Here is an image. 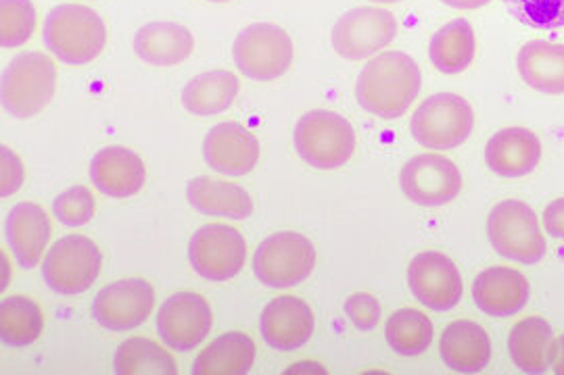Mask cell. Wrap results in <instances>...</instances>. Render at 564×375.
<instances>
[{
	"label": "cell",
	"mask_w": 564,
	"mask_h": 375,
	"mask_svg": "<svg viewBox=\"0 0 564 375\" xmlns=\"http://www.w3.org/2000/svg\"><path fill=\"white\" fill-rule=\"evenodd\" d=\"M421 92V67L405 53H381L364 65L356 97L364 111L381 119L402 118Z\"/></svg>",
	"instance_id": "6da1fadb"
},
{
	"label": "cell",
	"mask_w": 564,
	"mask_h": 375,
	"mask_svg": "<svg viewBox=\"0 0 564 375\" xmlns=\"http://www.w3.org/2000/svg\"><path fill=\"white\" fill-rule=\"evenodd\" d=\"M107 30L97 11L82 4L55 7L44 21L46 48L67 65H86L105 48Z\"/></svg>",
	"instance_id": "7a4b0ae2"
},
{
	"label": "cell",
	"mask_w": 564,
	"mask_h": 375,
	"mask_svg": "<svg viewBox=\"0 0 564 375\" xmlns=\"http://www.w3.org/2000/svg\"><path fill=\"white\" fill-rule=\"evenodd\" d=\"M57 67L42 53H21L2 71L0 99L15 119L36 118L53 100Z\"/></svg>",
	"instance_id": "3957f363"
},
{
	"label": "cell",
	"mask_w": 564,
	"mask_h": 375,
	"mask_svg": "<svg viewBox=\"0 0 564 375\" xmlns=\"http://www.w3.org/2000/svg\"><path fill=\"white\" fill-rule=\"evenodd\" d=\"M295 148L300 157L316 169L343 167L356 151L354 125L333 111H310L295 128Z\"/></svg>",
	"instance_id": "277c9868"
},
{
	"label": "cell",
	"mask_w": 564,
	"mask_h": 375,
	"mask_svg": "<svg viewBox=\"0 0 564 375\" xmlns=\"http://www.w3.org/2000/svg\"><path fill=\"white\" fill-rule=\"evenodd\" d=\"M487 234L502 257L533 265L545 257V238L535 211L523 200L498 202L487 218Z\"/></svg>",
	"instance_id": "5b68a950"
},
{
	"label": "cell",
	"mask_w": 564,
	"mask_h": 375,
	"mask_svg": "<svg viewBox=\"0 0 564 375\" xmlns=\"http://www.w3.org/2000/svg\"><path fill=\"white\" fill-rule=\"evenodd\" d=\"M475 113L458 95H433L414 111L412 136L431 151H449L473 134Z\"/></svg>",
	"instance_id": "8992f818"
},
{
	"label": "cell",
	"mask_w": 564,
	"mask_h": 375,
	"mask_svg": "<svg viewBox=\"0 0 564 375\" xmlns=\"http://www.w3.org/2000/svg\"><path fill=\"white\" fill-rule=\"evenodd\" d=\"M232 57L242 76L272 81L293 63V40L276 23H253L235 40Z\"/></svg>",
	"instance_id": "52a82bcc"
},
{
	"label": "cell",
	"mask_w": 564,
	"mask_h": 375,
	"mask_svg": "<svg viewBox=\"0 0 564 375\" xmlns=\"http://www.w3.org/2000/svg\"><path fill=\"white\" fill-rule=\"evenodd\" d=\"M101 251L90 238L65 236L57 240L46 253L42 277L51 290L59 295L86 293L101 274Z\"/></svg>",
	"instance_id": "ba28073f"
},
{
	"label": "cell",
	"mask_w": 564,
	"mask_h": 375,
	"mask_svg": "<svg viewBox=\"0 0 564 375\" xmlns=\"http://www.w3.org/2000/svg\"><path fill=\"white\" fill-rule=\"evenodd\" d=\"M316 267L314 244L297 232L265 238L256 251L253 272L270 288H293L312 276Z\"/></svg>",
	"instance_id": "9c48e42d"
},
{
	"label": "cell",
	"mask_w": 564,
	"mask_h": 375,
	"mask_svg": "<svg viewBox=\"0 0 564 375\" xmlns=\"http://www.w3.org/2000/svg\"><path fill=\"white\" fill-rule=\"evenodd\" d=\"M398 20L381 7H356L347 11L333 27V48L343 59L362 60L398 36Z\"/></svg>",
	"instance_id": "30bf717a"
},
{
	"label": "cell",
	"mask_w": 564,
	"mask_h": 375,
	"mask_svg": "<svg viewBox=\"0 0 564 375\" xmlns=\"http://www.w3.org/2000/svg\"><path fill=\"white\" fill-rule=\"evenodd\" d=\"M193 269L209 282L239 276L247 258V242L239 230L226 223H209L188 244Z\"/></svg>",
	"instance_id": "8fae6325"
},
{
	"label": "cell",
	"mask_w": 564,
	"mask_h": 375,
	"mask_svg": "<svg viewBox=\"0 0 564 375\" xmlns=\"http://www.w3.org/2000/svg\"><path fill=\"white\" fill-rule=\"evenodd\" d=\"M400 184L403 195L414 205L444 207L460 195L463 176L454 161L437 153H424L403 165Z\"/></svg>",
	"instance_id": "7c38bea8"
},
{
	"label": "cell",
	"mask_w": 564,
	"mask_h": 375,
	"mask_svg": "<svg viewBox=\"0 0 564 375\" xmlns=\"http://www.w3.org/2000/svg\"><path fill=\"white\" fill-rule=\"evenodd\" d=\"M153 307V286L141 277H130L102 288L93 302V317L105 330L130 332L147 321Z\"/></svg>",
	"instance_id": "4fadbf2b"
},
{
	"label": "cell",
	"mask_w": 564,
	"mask_h": 375,
	"mask_svg": "<svg viewBox=\"0 0 564 375\" xmlns=\"http://www.w3.org/2000/svg\"><path fill=\"white\" fill-rule=\"evenodd\" d=\"M408 284L414 298L433 311H449L463 298V277L458 267L437 251H424L412 258Z\"/></svg>",
	"instance_id": "5bb4252c"
},
{
	"label": "cell",
	"mask_w": 564,
	"mask_h": 375,
	"mask_svg": "<svg viewBox=\"0 0 564 375\" xmlns=\"http://www.w3.org/2000/svg\"><path fill=\"white\" fill-rule=\"evenodd\" d=\"M212 309L195 293H178L167 298L158 316V330L163 342L178 353L197 349L212 332Z\"/></svg>",
	"instance_id": "9a60e30c"
},
{
	"label": "cell",
	"mask_w": 564,
	"mask_h": 375,
	"mask_svg": "<svg viewBox=\"0 0 564 375\" xmlns=\"http://www.w3.org/2000/svg\"><path fill=\"white\" fill-rule=\"evenodd\" d=\"M207 165L224 176H247L260 161V142L237 121H224L203 142Z\"/></svg>",
	"instance_id": "2e32d148"
},
{
	"label": "cell",
	"mask_w": 564,
	"mask_h": 375,
	"mask_svg": "<svg viewBox=\"0 0 564 375\" xmlns=\"http://www.w3.org/2000/svg\"><path fill=\"white\" fill-rule=\"evenodd\" d=\"M314 313L297 297L274 298L262 313V337L276 351H297L314 334Z\"/></svg>",
	"instance_id": "e0dca14e"
},
{
	"label": "cell",
	"mask_w": 564,
	"mask_h": 375,
	"mask_svg": "<svg viewBox=\"0 0 564 375\" xmlns=\"http://www.w3.org/2000/svg\"><path fill=\"white\" fill-rule=\"evenodd\" d=\"M90 178L102 195L130 198L141 192L147 181V167L134 151L107 146L90 161Z\"/></svg>",
	"instance_id": "ac0fdd59"
},
{
	"label": "cell",
	"mask_w": 564,
	"mask_h": 375,
	"mask_svg": "<svg viewBox=\"0 0 564 375\" xmlns=\"http://www.w3.org/2000/svg\"><path fill=\"white\" fill-rule=\"evenodd\" d=\"M542 157L540 139L527 128H506L487 142L485 161L502 178H523Z\"/></svg>",
	"instance_id": "d6986e66"
},
{
	"label": "cell",
	"mask_w": 564,
	"mask_h": 375,
	"mask_svg": "<svg viewBox=\"0 0 564 375\" xmlns=\"http://www.w3.org/2000/svg\"><path fill=\"white\" fill-rule=\"evenodd\" d=\"M531 295L527 277L512 267H489L475 277L473 298L491 317H512L527 305Z\"/></svg>",
	"instance_id": "ffe728a7"
},
{
	"label": "cell",
	"mask_w": 564,
	"mask_h": 375,
	"mask_svg": "<svg viewBox=\"0 0 564 375\" xmlns=\"http://www.w3.org/2000/svg\"><path fill=\"white\" fill-rule=\"evenodd\" d=\"M508 351L512 363L524 374H544L554 365L558 340L545 319L524 317L510 330Z\"/></svg>",
	"instance_id": "44dd1931"
},
{
	"label": "cell",
	"mask_w": 564,
	"mask_h": 375,
	"mask_svg": "<svg viewBox=\"0 0 564 375\" xmlns=\"http://www.w3.org/2000/svg\"><path fill=\"white\" fill-rule=\"evenodd\" d=\"M7 240L23 269H32L41 263L51 240V221L44 209L34 202H20L7 218Z\"/></svg>",
	"instance_id": "7402d4cb"
},
{
	"label": "cell",
	"mask_w": 564,
	"mask_h": 375,
	"mask_svg": "<svg viewBox=\"0 0 564 375\" xmlns=\"http://www.w3.org/2000/svg\"><path fill=\"white\" fill-rule=\"evenodd\" d=\"M440 351L452 372L479 374L489 365L491 342L479 323L460 319L445 328Z\"/></svg>",
	"instance_id": "603a6c76"
},
{
	"label": "cell",
	"mask_w": 564,
	"mask_h": 375,
	"mask_svg": "<svg viewBox=\"0 0 564 375\" xmlns=\"http://www.w3.org/2000/svg\"><path fill=\"white\" fill-rule=\"evenodd\" d=\"M195 48L193 34L174 21H153L142 25L134 36V51L144 63L172 67L188 59Z\"/></svg>",
	"instance_id": "cb8c5ba5"
},
{
	"label": "cell",
	"mask_w": 564,
	"mask_h": 375,
	"mask_svg": "<svg viewBox=\"0 0 564 375\" xmlns=\"http://www.w3.org/2000/svg\"><path fill=\"white\" fill-rule=\"evenodd\" d=\"M193 209L214 218L247 219L253 213V200L247 190L223 179L195 178L186 186Z\"/></svg>",
	"instance_id": "d4e9b609"
},
{
	"label": "cell",
	"mask_w": 564,
	"mask_h": 375,
	"mask_svg": "<svg viewBox=\"0 0 564 375\" xmlns=\"http://www.w3.org/2000/svg\"><path fill=\"white\" fill-rule=\"evenodd\" d=\"M519 74L544 95H564V44L531 40L519 51Z\"/></svg>",
	"instance_id": "484cf974"
},
{
	"label": "cell",
	"mask_w": 564,
	"mask_h": 375,
	"mask_svg": "<svg viewBox=\"0 0 564 375\" xmlns=\"http://www.w3.org/2000/svg\"><path fill=\"white\" fill-rule=\"evenodd\" d=\"M239 88H241L239 78L230 71H224V69L205 71L184 86L182 104L188 113L197 118L218 115L226 109H230V104L239 95Z\"/></svg>",
	"instance_id": "4316f807"
},
{
	"label": "cell",
	"mask_w": 564,
	"mask_h": 375,
	"mask_svg": "<svg viewBox=\"0 0 564 375\" xmlns=\"http://www.w3.org/2000/svg\"><path fill=\"white\" fill-rule=\"evenodd\" d=\"M256 361V342L242 332L216 338L193 363V375H245Z\"/></svg>",
	"instance_id": "83f0119b"
},
{
	"label": "cell",
	"mask_w": 564,
	"mask_h": 375,
	"mask_svg": "<svg viewBox=\"0 0 564 375\" xmlns=\"http://www.w3.org/2000/svg\"><path fill=\"white\" fill-rule=\"evenodd\" d=\"M475 30L466 20L449 21L435 32L429 46L431 63L447 76L463 74L475 59Z\"/></svg>",
	"instance_id": "f1b7e54d"
},
{
	"label": "cell",
	"mask_w": 564,
	"mask_h": 375,
	"mask_svg": "<svg viewBox=\"0 0 564 375\" xmlns=\"http://www.w3.org/2000/svg\"><path fill=\"white\" fill-rule=\"evenodd\" d=\"M44 319L34 300L9 297L0 302V338L7 346L23 349L36 342L42 334Z\"/></svg>",
	"instance_id": "f546056e"
},
{
	"label": "cell",
	"mask_w": 564,
	"mask_h": 375,
	"mask_svg": "<svg viewBox=\"0 0 564 375\" xmlns=\"http://www.w3.org/2000/svg\"><path fill=\"white\" fill-rule=\"evenodd\" d=\"M113 370L118 375H176V363L170 353L149 338H130L121 342Z\"/></svg>",
	"instance_id": "4dcf8cb0"
},
{
	"label": "cell",
	"mask_w": 564,
	"mask_h": 375,
	"mask_svg": "<svg viewBox=\"0 0 564 375\" xmlns=\"http://www.w3.org/2000/svg\"><path fill=\"white\" fill-rule=\"evenodd\" d=\"M384 337L398 355H423L433 342V323L421 311L402 309L389 317L384 326Z\"/></svg>",
	"instance_id": "1f68e13d"
},
{
	"label": "cell",
	"mask_w": 564,
	"mask_h": 375,
	"mask_svg": "<svg viewBox=\"0 0 564 375\" xmlns=\"http://www.w3.org/2000/svg\"><path fill=\"white\" fill-rule=\"evenodd\" d=\"M36 30V9L32 0H0V44L15 48L32 38Z\"/></svg>",
	"instance_id": "d6a6232c"
},
{
	"label": "cell",
	"mask_w": 564,
	"mask_h": 375,
	"mask_svg": "<svg viewBox=\"0 0 564 375\" xmlns=\"http://www.w3.org/2000/svg\"><path fill=\"white\" fill-rule=\"evenodd\" d=\"M510 13L538 30L564 27V0H505Z\"/></svg>",
	"instance_id": "836d02e7"
},
{
	"label": "cell",
	"mask_w": 564,
	"mask_h": 375,
	"mask_svg": "<svg viewBox=\"0 0 564 375\" xmlns=\"http://www.w3.org/2000/svg\"><path fill=\"white\" fill-rule=\"evenodd\" d=\"M53 211L61 223H65L69 228H80L95 218L97 202L88 188L74 186L57 197V200L53 202Z\"/></svg>",
	"instance_id": "e575fe53"
},
{
	"label": "cell",
	"mask_w": 564,
	"mask_h": 375,
	"mask_svg": "<svg viewBox=\"0 0 564 375\" xmlns=\"http://www.w3.org/2000/svg\"><path fill=\"white\" fill-rule=\"evenodd\" d=\"M345 313L354 321L360 332H370L381 319V302L372 295H351L345 302Z\"/></svg>",
	"instance_id": "d590c367"
},
{
	"label": "cell",
	"mask_w": 564,
	"mask_h": 375,
	"mask_svg": "<svg viewBox=\"0 0 564 375\" xmlns=\"http://www.w3.org/2000/svg\"><path fill=\"white\" fill-rule=\"evenodd\" d=\"M0 157H2V188H0V195L2 198L11 197L15 195L25 179V172H23V163L21 158L9 148V146H2L0 148Z\"/></svg>",
	"instance_id": "8d00e7d4"
},
{
	"label": "cell",
	"mask_w": 564,
	"mask_h": 375,
	"mask_svg": "<svg viewBox=\"0 0 564 375\" xmlns=\"http://www.w3.org/2000/svg\"><path fill=\"white\" fill-rule=\"evenodd\" d=\"M544 225L547 234L564 240V198H556L545 207Z\"/></svg>",
	"instance_id": "74e56055"
},
{
	"label": "cell",
	"mask_w": 564,
	"mask_h": 375,
	"mask_svg": "<svg viewBox=\"0 0 564 375\" xmlns=\"http://www.w3.org/2000/svg\"><path fill=\"white\" fill-rule=\"evenodd\" d=\"M442 2H445L447 7H454V9L470 11V9H481L489 0H442Z\"/></svg>",
	"instance_id": "f35d334b"
},
{
	"label": "cell",
	"mask_w": 564,
	"mask_h": 375,
	"mask_svg": "<svg viewBox=\"0 0 564 375\" xmlns=\"http://www.w3.org/2000/svg\"><path fill=\"white\" fill-rule=\"evenodd\" d=\"M554 372L558 375H564V334L558 340V351H556V359H554Z\"/></svg>",
	"instance_id": "ab89813d"
},
{
	"label": "cell",
	"mask_w": 564,
	"mask_h": 375,
	"mask_svg": "<svg viewBox=\"0 0 564 375\" xmlns=\"http://www.w3.org/2000/svg\"><path fill=\"white\" fill-rule=\"evenodd\" d=\"M372 2H383V4H391V2H400V0H372Z\"/></svg>",
	"instance_id": "60d3db41"
},
{
	"label": "cell",
	"mask_w": 564,
	"mask_h": 375,
	"mask_svg": "<svg viewBox=\"0 0 564 375\" xmlns=\"http://www.w3.org/2000/svg\"><path fill=\"white\" fill-rule=\"evenodd\" d=\"M212 2H228V0H212Z\"/></svg>",
	"instance_id": "b9f144b4"
}]
</instances>
